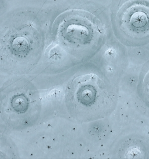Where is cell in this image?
<instances>
[{
  "instance_id": "obj_1",
  "label": "cell",
  "mask_w": 149,
  "mask_h": 159,
  "mask_svg": "<svg viewBox=\"0 0 149 159\" xmlns=\"http://www.w3.org/2000/svg\"><path fill=\"white\" fill-rule=\"evenodd\" d=\"M146 11H143V10L141 11H134L132 12V15H127V21L129 25L131 23L133 27V29L137 28L142 29L145 27L147 23V20H149V12L146 13Z\"/></svg>"
},
{
  "instance_id": "obj_2",
  "label": "cell",
  "mask_w": 149,
  "mask_h": 159,
  "mask_svg": "<svg viewBox=\"0 0 149 159\" xmlns=\"http://www.w3.org/2000/svg\"><path fill=\"white\" fill-rule=\"evenodd\" d=\"M147 84H149V86H148V87H147V89H148V90H149V82L147 83Z\"/></svg>"
}]
</instances>
